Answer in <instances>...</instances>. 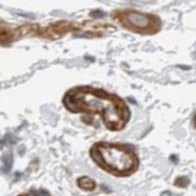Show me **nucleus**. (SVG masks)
I'll return each instance as SVG.
<instances>
[{
    "label": "nucleus",
    "mask_w": 196,
    "mask_h": 196,
    "mask_svg": "<svg viewBox=\"0 0 196 196\" xmlns=\"http://www.w3.org/2000/svg\"><path fill=\"white\" fill-rule=\"evenodd\" d=\"M64 106L70 112L99 115L108 129L121 130L128 124L129 110L117 95L91 86H77L65 94Z\"/></svg>",
    "instance_id": "1"
},
{
    "label": "nucleus",
    "mask_w": 196,
    "mask_h": 196,
    "mask_svg": "<svg viewBox=\"0 0 196 196\" xmlns=\"http://www.w3.org/2000/svg\"><path fill=\"white\" fill-rule=\"evenodd\" d=\"M90 156L99 168L118 177L132 175L139 165L136 154L122 144L97 142L90 149Z\"/></svg>",
    "instance_id": "2"
},
{
    "label": "nucleus",
    "mask_w": 196,
    "mask_h": 196,
    "mask_svg": "<svg viewBox=\"0 0 196 196\" xmlns=\"http://www.w3.org/2000/svg\"><path fill=\"white\" fill-rule=\"evenodd\" d=\"M114 20L128 31L141 34H154L162 28V22L158 17L134 10L116 12Z\"/></svg>",
    "instance_id": "3"
},
{
    "label": "nucleus",
    "mask_w": 196,
    "mask_h": 196,
    "mask_svg": "<svg viewBox=\"0 0 196 196\" xmlns=\"http://www.w3.org/2000/svg\"><path fill=\"white\" fill-rule=\"evenodd\" d=\"M79 28V25H76L74 23H70L66 21H61L49 25L48 27L45 28H39L37 29V36L42 37V38H47V39H57L62 37L66 33L70 32H78Z\"/></svg>",
    "instance_id": "4"
},
{
    "label": "nucleus",
    "mask_w": 196,
    "mask_h": 196,
    "mask_svg": "<svg viewBox=\"0 0 196 196\" xmlns=\"http://www.w3.org/2000/svg\"><path fill=\"white\" fill-rule=\"evenodd\" d=\"M78 185L79 188L83 190H86V191H92L96 187V183L95 182L88 177H82L78 179Z\"/></svg>",
    "instance_id": "5"
},
{
    "label": "nucleus",
    "mask_w": 196,
    "mask_h": 196,
    "mask_svg": "<svg viewBox=\"0 0 196 196\" xmlns=\"http://www.w3.org/2000/svg\"><path fill=\"white\" fill-rule=\"evenodd\" d=\"M13 165V155L12 154H5L2 157V166L1 171L4 174H7L10 172Z\"/></svg>",
    "instance_id": "6"
}]
</instances>
